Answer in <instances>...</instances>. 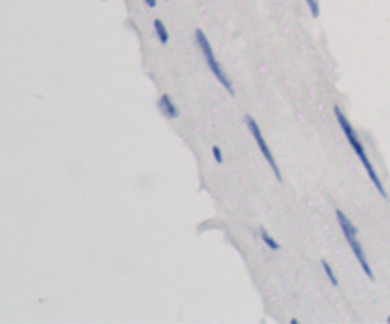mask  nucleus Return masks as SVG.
<instances>
[{
	"label": "nucleus",
	"instance_id": "nucleus-1",
	"mask_svg": "<svg viewBox=\"0 0 390 324\" xmlns=\"http://www.w3.org/2000/svg\"><path fill=\"white\" fill-rule=\"evenodd\" d=\"M333 115H335V119H337V122H339V126H341V130H343V134H345V137H347L348 146L352 147V151L356 153V157L360 159V162H362V166H364V170H365V174H367L369 181L374 183V187L377 189V193H379L382 198H387V191H385V185H382V181H381V178H379V174L375 172L374 164H371V161H369V157H367V153H365L364 143L360 141V137H358L354 126L350 124V120L347 119V115L343 113V109H341L339 105H335V107H333Z\"/></svg>",
	"mask_w": 390,
	"mask_h": 324
},
{
	"label": "nucleus",
	"instance_id": "nucleus-2",
	"mask_svg": "<svg viewBox=\"0 0 390 324\" xmlns=\"http://www.w3.org/2000/svg\"><path fill=\"white\" fill-rule=\"evenodd\" d=\"M335 218H337V223H339L341 231H343V235H345V240H347L350 252L354 254V257H356V262L360 264V267H362V271L365 273V277H367L369 281H375L374 269H371V265L367 262V256H365V250L364 246H362V242L358 239L356 225L348 220L341 208H335Z\"/></svg>",
	"mask_w": 390,
	"mask_h": 324
},
{
	"label": "nucleus",
	"instance_id": "nucleus-3",
	"mask_svg": "<svg viewBox=\"0 0 390 324\" xmlns=\"http://www.w3.org/2000/svg\"><path fill=\"white\" fill-rule=\"evenodd\" d=\"M195 38H196V46H198V50L202 51L204 60H206L208 67H210V71L213 73V77L219 80V84L223 86L230 95H234V88H232V82H230L229 75H227V73L223 71V67H221V63L217 61V58H215V54H213L212 44H210V40H208V36H206V33H204L202 29H196Z\"/></svg>",
	"mask_w": 390,
	"mask_h": 324
},
{
	"label": "nucleus",
	"instance_id": "nucleus-4",
	"mask_svg": "<svg viewBox=\"0 0 390 324\" xmlns=\"http://www.w3.org/2000/svg\"><path fill=\"white\" fill-rule=\"evenodd\" d=\"M244 120H246L247 130H249V134L254 136L255 143H257V147H259V151H261V154H263V159L267 161V164L271 166V170L274 172V178L278 179V181H282V172H280V168H278L276 161H274V154H272L271 147H269V143H267V139L263 137V132H261V128H259V124L255 122V119L252 117V115H246Z\"/></svg>",
	"mask_w": 390,
	"mask_h": 324
},
{
	"label": "nucleus",
	"instance_id": "nucleus-5",
	"mask_svg": "<svg viewBox=\"0 0 390 324\" xmlns=\"http://www.w3.org/2000/svg\"><path fill=\"white\" fill-rule=\"evenodd\" d=\"M158 109H160V113L166 119H179L178 105L171 100L170 94H162L160 97H158Z\"/></svg>",
	"mask_w": 390,
	"mask_h": 324
},
{
	"label": "nucleus",
	"instance_id": "nucleus-6",
	"mask_svg": "<svg viewBox=\"0 0 390 324\" xmlns=\"http://www.w3.org/2000/svg\"><path fill=\"white\" fill-rule=\"evenodd\" d=\"M259 239L263 240V244L269 250H272V252H278L280 250V244H278V240L272 239V235L269 233V231L265 229V227H259Z\"/></svg>",
	"mask_w": 390,
	"mask_h": 324
},
{
	"label": "nucleus",
	"instance_id": "nucleus-7",
	"mask_svg": "<svg viewBox=\"0 0 390 324\" xmlns=\"http://www.w3.org/2000/svg\"><path fill=\"white\" fill-rule=\"evenodd\" d=\"M153 27H154V34H156V38L160 40V44L166 46L168 40H170V34H168V29H166V25H164V21H162V19H154Z\"/></svg>",
	"mask_w": 390,
	"mask_h": 324
},
{
	"label": "nucleus",
	"instance_id": "nucleus-8",
	"mask_svg": "<svg viewBox=\"0 0 390 324\" xmlns=\"http://www.w3.org/2000/svg\"><path fill=\"white\" fill-rule=\"evenodd\" d=\"M320 265H322L324 273L328 277V281H330L333 286H339V279H337V275L333 273V267L330 265V262H328V259H320Z\"/></svg>",
	"mask_w": 390,
	"mask_h": 324
},
{
	"label": "nucleus",
	"instance_id": "nucleus-9",
	"mask_svg": "<svg viewBox=\"0 0 390 324\" xmlns=\"http://www.w3.org/2000/svg\"><path fill=\"white\" fill-rule=\"evenodd\" d=\"M305 2L306 6H308V10H310L313 17L320 16V4H318V0H305Z\"/></svg>",
	"mask_w": 390,
	"mask_h": 324
},
{
	"label": "nucleus",
	"instance_id": "nucleus-10",
	"mask_svg": "<svg viewBox=\"0 0 390 324\" xmlns=\"http://www.w3.org/2000/svg\"><path fill=\"white\" fill-rule=\"evenodd\" d=\"M212 154H213V159H215V162H217V164H223V151H221L219 146L212 147Z\"/></svg>",
	"mask_w": 390,
	"mask_h": 324
},
{
	"label": "nucleus",
	"instance_id": "nucleus-11",
	"mask_svg": "<svg viewBox=\"0 0 390 324\" xmlns=\"http://www.w3.org/2000/svg\"><path fill=\"white\" fill-rule=\"evenodd\" d=\"M145 4H147L149 8H156V0H145Z\"/></svg>",
	"mask_w": 390,
	"mask_h": 324
}]
</instances>
